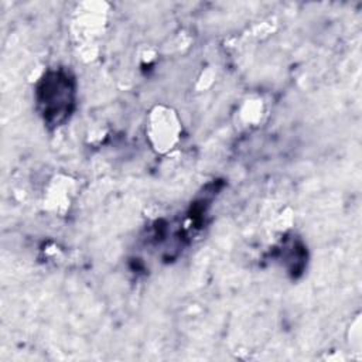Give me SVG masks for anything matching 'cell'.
Listing matches in <instances>:
<instances>
[{
  "instance_id": "cell-1",
  "label": "cell",
  "mask_w": 362,
  "mask_h": 362,
  "mask_svg": "<svg viewBox=\"0 0 362 362\" xmlns=\"http://www.w3.org/2000/svg\"><path fill=\"white\" fill-rule=\"evenodd\" d=\"M38 103L44 119L52 124L64 122L74 105V82L64 72H51L38 88Z\"/></svg>"
}]
</instances>
